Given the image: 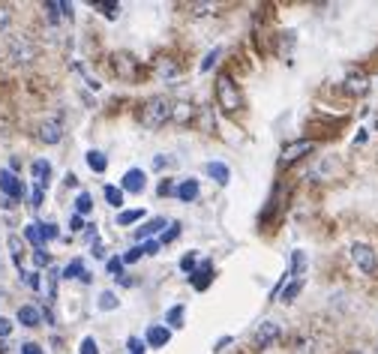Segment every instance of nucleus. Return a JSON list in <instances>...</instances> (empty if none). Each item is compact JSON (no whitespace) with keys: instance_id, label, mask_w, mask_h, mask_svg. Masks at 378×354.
Returning <instances> with one entry per match:
<instances>
[{"instance_id":"obj_37","label":"nucleus","mask_w":378,"mask_h":354,"mask_svg":"<svg viewBox=\"0 0 378 354\" xmlns=\"http://www.w3.org/2000/svg\"><path fill=\"white\" fill-rule=\"evenodd\" d=\"M166 324H171V327H184V307H171L168 309V318H166Z\"/></svg>"},{"instance_id":"obj_45","label":"nucleus","mask_w":378,"mask_h":354,"mask_svg":"<svg viewBox=\"0 0 378 354\" xmlns=\"http://www.w3.org/2000/svg\"><path fill=\"white\" fill-rule=\"evenodd\" d=\"M126 349H129V354H138V351H144V342L138 340V336H129V340H126Z\"/></svg>"},{"instance_id":"obj_33","label":"nucleus","mask_w":378,"mask_h":354,"mask_svg":"<svg viewBox=\"0 0 378 354\" xmlns=\"http://www.w3.org/2000/svg\"><path fill=\"white\" fill-rule=\"evenodd\" d=\"M48 300H54L57 298V279H60V270L57 267H48Z\"/></svg>"},{"instance_id":"obj_32","label":"nucleus","mask_w":378,"mask_h":354,"mask_svg":"<svg viewBox=\"0 0 378 354\" xmlns=\"http://www.w3.org/2000/svg\"><path fill=\"white\" fill-rule=\"evenodd\" d=\"M118 294H114V291H102L100 294V309L102 312H111V309H118Z\"/></svg>"},{"instance_id":"obj_4","label":"nucleus","mask_w":378,"mask_h":354,"mask_svg":"<svg viewBox=\"0 0 378 354\" xmlns=\"http://www.w3.org/2000/svg\"><path fill=\"white\" fill-rule=\"evenodd\" d=\"M351 261L364 270L366 276H373L378 274V252L373 250V246H366V243H351Z\"/></svg>"},{"instance_id":"obj_25","label":"nucleus","mask_w":378,"mask_h":354,"mask_svg":"<svg viewBox=\"0 0 378 354\" xmlns=\"http://www.w3.org/2000/svg\"><path fill=\"white\" fill-rule=\"evenodd\" d=\"M90 6H93V10H100L109 21H118V19H120V6H118V3H109V0H93Z\"/></svg>"},{"instance_id":"obj_36","label":"nucleus","mask_w":378,"mask_h":354,"mask_svg":"<svg viewBox=\"0 0 378 354\" xmlns=\"http://www.w3.org/2000/svg\"><path fill=\"white\" fill-rule=\"evenodd\" d=\"M142 217H144V210H142V208H135V210H123L120 217H118V222H120V225H133V222H138Z\"/></svg>"},{"instance_id":"obj_10","label":"nucleus","mask_w":378,"mask_h":354,"mask_svg":"<svg viewBox=\"0 0 378 354\" xmlns=\"http://www.w3.org/2000/svg\"><path fill=\"white\" fill-rule=\"evenodd\" d=\"M36 138L43 144H57L63 138V123L57 120V118H52V120H43L39 123V133H36Z\"/></svg>"},{"instance_id":"obj_52","label":"nucleus","mask_w":378,"mask_h":354,"mask_svg":"<svg viewBox=\"0 0 378 354\" xmlns=\"http://www.w3.org/2000/svg\"><path fill=\"white\" fill-rule=\"evenodd\" d=\"M21 354H43V349H39L36 342H24L21 345Z\"/></svg>"},{"instance_id":"obj_35","label":"nucleus","mask_w":378,"mask_h":354,"mask_svg":"<svg viewBox=\"0 0 378 354\" xmlns=\"http://www.w3.org/2000/svg\"><path fill=\"white\" fill-rule=\"evenodd\" d=\"M195 267H199V252H186L184 258H180V270H184V274H192Z\"/></svg>"},{"instance_id":"obj_18","label":"nucleus","mask_w":378,"mask_h":354,"mask_svg":"<svg viewBox=\"0 0 378 354\" xmlns=\"http://www.w3.org/2000/svg\"><path fill=\"white\" fill-rule=\"evenodd\" d=\"M15 318H19L21 327H39V324H43V312H39L36 307H30V303H27V307H19V316H15Z\"/></svg>"},{"instance_id":"obj_40","label":"nucleus","mask_w":378,"mask_h":354,"mask_svg":"<svg viewBox=\"0 0 378 354\" xmlns=\"http://www.w3.org/2000/svg\"><path fill=\"white\" fill-rule=\"evenodd\" d=\"M10 21H12V6L0 3V34H3L6 27H10Z\"/></svg>"},{"instance_id":"obj_50","label":"nucleus","mask_w":378,"mask_h":354,"mask_svg":"<svg viewBox=\"0 0 378 354\" xmlns=\"http://www.w3.org/2000/svg\"><path fill=\"white\" fill-rule=\"evenodd\" d=\"M142 250H144V255H156L159 252V241H144Z\"/></svg>"},{"instance_id":"obj_16","label":"nucleus","mask_w":378,"mask_h":354,"mask_svg":"<svg viewBox=\"0 0 378 354\" xmlns=\"http://www.w3.org/2000/svg\"><path fill=\"white\" fill-rule=\"evenodd\" d=\"M199 192H201V186H199V180H195V177L180 180V186H177V199H180V201L192 204L195 199H199Z\"/></svg>"},{"instance_id":"obj_34","label":"nucleus","mask_w":378,"mask_h":354,"mask_svg":"<svg viewBox=\"0 0 378 354\" xmlns=\"http://www.w3.org/2000/svg\"><path fill=\"white\" fill-rule=\"evenodd\" d=\"M175 166H177L175 156H166V153L153 156V168H156V171H166V168H175Z\"/></svg>"},{"instance_id":"obj_3","label":"nucleus","mask_w":378,"mask_h":354,"mask_svg":"<svg viewBox=\"0 0 378 354\" xmlns=\"http://www.w3.org/2000/svg\"><path fill=\"white\" fill-rule=\"evenodd\" d=\"M36 54H39V48H36V43L27 34L10 36V45H6V57H10V63H15V67H24V63H34Z\"/></svg>"},{"instance_id":"obj_8","label":"nucleus","mask_w":378,"mask_h":354,"mask_svg":"<svg viewBox=\"0 0 378 354\" xmlns=\"http://www.w3.org/2000/svg\"><path fill=\"white\" fill-rule=\"evenodd\" d=\"M0 192L6 195L10 201H19V199H24V184L19 177L12 175L10 168H0Z\"/></svg>"},{"instance_id":"obj_44","label":"nucleus","mask_w":378,"mask_h":354,"mask_svg":"<svg viewBox=\"0 0 378 354\" xmlns=\"http://www.w3.org/2000/svg\"><path fill=\"white\" fill-rule=\"evenodd\" d=\"M142 255H144L142 246H133V250H129L126 255H123V265H133V261H138V258H142Z\"/></svg>"},{"instance_id":"obj_48","label":"nucleus","mask_w":378,"mask_h":354,"mask_svg":"<svg viewBox=\"0 0 378 354\" xmlns=\"http://www.w3.org/2000/svg\"><path fill=\"white\" fill-rule=\"evenodd\" d=\"M81 228H87V225H85V217L72 213V219H69V232H81Z\"/></svg>"},{"instance_id":"obj_56","label":"nucleus","mask_w":378,"mask_h":354,"mask_svg":"<svg viewBox=\"0 0 378 354\" xmlns=\"http://www.w3.org/2000/svg\"><path fill=\"white\" fill-rule=\"evenodd\" d=\"M342 354H364V351H355V349H351V351H342Z\"/></svg>"},{"instance_id":"obj_11","label":"nucleus","mask_w":378,"mask_h":354,"mask_svg":"<svg viewBox=\"0 0 378 354\" xmlns=\"http://www.w3.org/2000/svg\"><path fill=\"white\" fill-rule=\"evenodd\" d=\"M345 93H351V96H366L369 93V76L366 72H348V76H345Z\"/></svg>"},{"instance_id":"obj_27","label":"nucleus","mask_w":378,"mask_h":354,"mask_svg":"<svg viewBox=\"0 0 378 354\" xmlns=\"http://www.w3.org/2000/svg\"><path fill=\"white\" fill-rule=\"evenodd\" d=\"M315 340H307V336H298V340H294V354H318L315 351Z\"/></svg>"},{"instance_id":"obj_14","label":"nucleus","mask_w":378,"mask_h":354,"mask_svg":"<svg viewBox=\"0 0 378 354\" xmlns=\"http://www.w3.org/2000/svg\"><path fill=\"white\" fill-rule=\"evenodd\" d=\"M210 279H213V265H210V261H201V265L189 274V283L199 288V291H204V288L210 285Z\"/></svg>"},{"instance_id":"obj_49","label":"nucleus","mask_w":378,"mask_h":354,"mask_svg":"<svg viewBox=\"0 0 378 354\" xmlns=\"http://www.w3.org/2000/svg\"><path fill=\"white\" fill-rule=\"evenodd\" d=\"M10 333H12V321L0 316V340H6V336H10Z\"/></svg>"},{"instance_id":"obj_42","label":"nucleus","mask_w":378,"mask_h":354,"mask_svg":"<svg viewBox=\"0 0 378 354\" xmlns=\"http://www.w3.org/2000/svg\"><path fill=\"white\" fill-rule=\"evenodd\" d=\"M39 228H43V237H45V241H54V237H60V232H57L54 222H39Z\"/></svg>"},{"instance_id":"obj_13","label":"nucleus","mask_w":378,"mask_h":354,"mask_svg":"<svg viewBox=\"0 0 378 354\" xmlns=\"http://www.w3.org/2000/svg\"><path fill=\"white\" fill-rule=\"evenodd\" d=\"M192 118H195V105L192 102H186V100L171 102V120H175V123L186 126V123H192Z\"/></svg>"},{"instance_id":"obj_12","label":"nucleus","mask_w":378,"mask_h":354,"mask_svg":"<svg viewBox=\"0 0 378 354\" xmlns=\"http://www.w3.org/2000/svg\"><path fill=\"white\" fill-rule=\"evenodd\" d=\"M144 342L151 345V349H166V345L171 342V331L166 324H153V327H147Z\"/></svg>"},{"instance_id":"obj_9","label":"nucleus","mask_w":378,"mask_h":354,"mask_svg":"<svg viewBox=\"0 0 378 354\" xmlns=\"http://www.w3.org/2000/svg\"><path fill=\"white\" fill-rule=\"evenodd\" d=\"M144 186H147V175H144L142 168H129L126 175H123V180H120L123 192H133V195H142Z\"/></svg>"},{"instance_id":"obj_15","label":"nucleus","mask_w":378,"mask_h":354,"mask_svg":"<svg viewBox=\"0 0 378 354\" xmlns=\"http://www.w3.org/2000/svg\"><path fill=\"white\" fill-rule=\"evenodd\" d=\"M60 276L63 279H81V283H93V276L87 274V267H85V261H81V258H72L69 265L60 270Z\"/></svg>"},{"instance_id":"obj_54","label":"nucleus","mask_w":378,"mask_h":354,"mask_svg":"<svg viewBox=\"0 0 378 354\" xmlns=\"http://www.w3.org/2000/svg\"><path fill=\"white\" fill-rule=\"evenodd\" d=\"M228 342H232V336H223V340H219V342H216V351H223V349H225V345H228Z\"/></svg>"},{"instance_id":"obj_58","label":"nucleus","mask_w":378,"mask_h":354,"mask_svg":"<svg viewBox=\"0 0 378 354\" xmlns=\"http://www.w3.org/2000/svg\"><path fill=\"white\" fill-rule=\"evenodd\" d=\"M138 354H144V351H138Z\"/></svg>"},{"instance_id":"obj_26","label":"nucleus","mask_w":378,"mask_h":354,"mask_svg":"<svg viewBox=\"0 0 378 354\" xmlns=\"http://www.w3.org/2000/svg\"><path fill=\"white\" fill-rule=\"evenodd\" d=\"M300 288H303V283H300V279H294V283H289V285L282 288V294H279L276 300H282V303H291V300L300 294Z\"/></svg>"},{"instance_id":"obj_28","label":"nucleus","mask_w":378,"mask_h":354,"mask_svg":"<svg viewBox=\"0 0 378 354\" xmlns=\"http://www.w3.org/2000/svg\"><path fill=\"white\" fill-rule=\"evenodd\" d=\"M303 270H307V252L294 250V255H291V276H300Z\"/></svg>"},{"instance_id":"obj_43","label":"nucleus","mask_w":378,"mask_h":354,"mask_svg":"<svg viewBox=\"0 0 378 354\" xmlns=\"http://www.w3.org/2000/svg\"><path fill=\"white\" fill-rule=\"evenodd\" d=\"M216 57H219V48H213V52L204 54V60H201V72H208L213 63H216Z\"/></svg>"},{"instance_id":"obj_31","label":"nucleus","mask_w":378,"mask_h":354,"mask_svg":"<svg viewBox=\"0 0 378 354\" xmlns=\"http://www.w3.org/2000/svg\"><path fill=\"white\" fill-rule=\"evenodd\" d=\"M93 210V199H90V192H78V199H76V213L78 217H85V213Z\"/></svg>"},{"instance_id":"obj_17","label":"nucleus","mask_w":378,"mask_h":354,"mask_svg":"<svg viewBox=\"0 0 378 354\" xmlns=\"http://www.w3.org/2000/svg\"><path fill=\"white\" fill-rule=\"evenodd\" d=\"M30 175H34L39 189H45L48 180H52V162H48V159H36L34 166H30Z\"/></svg>"},{"instance_id":"obj_47","label":"nucleus","mask_w":378,"mask_h":354,"mask_svg":"<svg viewBox=\"0 0 378 354\" xmlns=\"http://www.w3.org/2000/svg\"><path fill=\"white\" fill-rule=\"evenodd\" d=\"M109 274L111 276H123V258H111L109 261Z\"/></svg>"},{"instance_id":"obj_22","label":"nucleus","mask_w":378,"mask_h":354,"mask_svg":"<svg viewBox=\"0 0 378 354\" xmlns=\"http://www.w3.org/2000/svg\"><path fill=\"white\" fill-rule=\"evenodd\" d=\"M159 228H166V219L162 217H156V219H151V222H144L142 228H135V237L138 241H147V237H153Z\"/></svg>"},{"instance_id":"obj_20","label":"nucleus","mask_w":378,"mask_h":354,"mask_svg":"<svg viewBox=\"0 0 378 354\" xmlns=\"http://www.w3.org/2000/svg\"><path fill=\"white\" fill-rule=\"evenodd\" d=\"M204 171H208V175L216 180L219 186H225L228 180H232V171H228V166H223V162H208V166H204Z\"/></svg>"},{"instance_id":"obj_55","label":"nucleus","mask_w":378,"mask_h":354,"mask_svg":"<svg viewBox=\"0 0 378 354\" xmlns=\"http://www.w3.org/2000/svg\"><path fill=\"white\" fill-rule=\"evenodd\" d=\"M67 186L76 189V186H78V177H76V175H67Z\"/></svg>"},{"instance_id":"obj_41","label":"nucleus","mask_w":378,"mask_h":354,"mask_svg":"<svg viewBox=\"0 0 378 354\" xmlns=\"http://www.w3.org/2000/svg\"><path fill=\"white\" fill-rule=\"evenodd\" d=\"M81 354H100V342H96L93 336H85V340H81Z\"/></svg>"},{"instance_id":"obj_6","label":"nucleus","mask_w":378,"mask_h":354,"mask_svg":"<svg viewBox=\"0 0 378 354\" xmlns=\"http://www.w3.org/2000/svg\"><path fill=\"white\" fill-rule=\"evenodd\" d=\"M111 67H114V72H118V78H123V81H135L138 78V69H142V60H135L133 54H126V52H118L111 57Z\"/></svg>"},{"instance_id":"obj_39","label":"nucleus","mask_w":378,"mask_h":354,"mask_svg":"<svg viewBox=\"0 0 378 354\" xmlns=\"http://www.w3.org/2000/svg\"><path fill=\"white\" fill-rule=\"evenodd\" d=\"M34 265L36 267H52V255L45 252V246L43 250H34Z\"/></svg>"},{"instance_id":"obj_53","label":"nucleus","mask_w":378,"mask_h":354,"mask_svg":"<svg viewBox=\"0 0 378 354\" xmlns=\"http://www.w3.org/2000/svg\"><path fill=\"white\" fill-rule=\"evenodd\" d=\"M192 10H195V15H208V12L213 10V6H210V3H195Z\"/></svg>"},{"instance_id":"obj_38","label":"nucleus","mask_w":378,"mask_h":354,"mask_svg":"<svg viewBox=\"0 0 378 354\" xmlns=\"http://www.w3.org/2000/svg\"><path fill=\"white\" fill-rule=\"evenodd\" d=\"M177 234H180V222H168V232H162V237H159V246H162V243H171Z\"/></svg>"},{"instance_id":"obj_24","label":"nucleus","mask_w":378,"mask_h":354,"mask_svg":"<svg viewBox=\"0 0 378 354\" xmlns=\"http://www.w3.org/2000/svg\"><path fill=\"white\" fill-rule=\"evenodd\" d=\"M6 246H10V255H12L15 267L21 270V261H24V241H21L19 234H10V241H6Z\"/></svg>"},{"instance_id":"obj_19","label":"nucleus","mask_w":378,"mask_h":354,"mask_svg":"<svg viewBox=\"0 0 378 354\" xmlns=\"http://www.w3.org/2000/svg\"><path fill=\"white\" fill-rule=\"evenodd\" d=\"M156 76L166 78V81H177L180 78V67L175 60H168V57H159V60H156Z\"/></svg>"},{"instance_id":"obj_23","label":"nucleus","mask_w":378,"mask_h":354,"mask_svg":"<svg viewBox=\"0 0 378 354\" xmlns=\"http://www.w3.org/2000/svg\"><path fill=\"white\" fill-rule=\"evenodd\" d=\"M85 159H87V168H90V171H96V175H102V171L109 168V159H105V153H102V151H87Z\"/></svg>"},{"instance_id":"obj_1","label":"nucleus","mask_w":378,"mask_h":354,"mask_svg":"<svg viewBox=\"0 0 378 354\" xmlns=\"http://www.w3.org/2000/svg\"><path fill=\"white\" fill-rule=\"evenodd\" d=\"M142 126L144 129H159L166 126V123L171 120V100H166V96H151L144 105H142Z\"/></svg>"},{"instance_id":"obj_2","label":"nucleus","mask_w":378,"mask_h":354,"mask_svg":"<svg viewBox=\"0 0 378 354\" xmlns=\"http://www.w3.org/2000/svg\"><path fill=\"white\" fill-rule=\"evenodd\" d=\"M216 102H219V109H223L225 114H237V111H241V105H243L241 90H237L234 78L228 76V72H219V76H216Z\"/></svg>"},{"instance_id":"obj_5","label":"nucleus","mask_w":378,"mask_h":354,"mask_svg":"<svg viewBox=\"0 0 378 354\" xmlns=\"http://www.w3.org/2000/svg\"><path fill=\"white\" fill-rule=\"evenodd\" d=\"M315 153V142H309V138H298V142H289L282 147V153H279V166H294L298 159L303 156Z\"/></svg>"},{"instance_id":"obj_30","label":"nucleus","mask_w":378,"mask_h":354,"mask_svg":"<svg viewBox=\"0 0 378 354\" xmlns=\"http://www.w3.org/2000/svg\"><path fill=\"white\" fill-rule=\"evenodd\" d=\"M19 276H21V283L24 285H27V288H34V291H39V285H43V283H39V270H19Z\"/></svg>"},{"instance_id":"obj_51","label":"nucleus","mask_w":378,"mask_h":354,"mask_svg":"<svg viewBox=\"0 0 378 354\" xmlns=\"http://www.w3.org/2000/svg\"><path fill=\"white\" fill-rule=\"evenodd\" d=\"M39 204H43V189H34V192H30V208H39Z\"/></svg>"},{"instance_id":"obj_7","label":"nucleus","mask_w":378,"mask_h":354,"mask_svg":"<svg viewBox=\"0 0 378 354\" xmlns=\"http://www.w3.org/2000/svg\"><path fill=\"white\" fill-rule=\"evenodd\" d=\"M279 336H282V327H279L276 321H261L258 331L252 333V345H256V349H270Z\"/></svg>"},{"instance_id":"obj_57","label":"nucleus","mask_w":378,"mask_h":354,"mask_svg":"<svg viewBox=\"0 0 378 354\" xmlns=\"http://www.w3.org/2000/svg\"><path fill=\"white\" fill-rule=\"evenodd\" d=\"M375 129H378V118H375Z\"/></svg>"},{"instance_id":"obj_46","label":"nucleus","mask_w":378,"mask_h":354,"mask_svg":"<svg viewBox=\"0 0 378 354\" xmlns=\"http://www.w3.org/2000/svg\"><path fill=\"white\" fill-rule=\"evenodd\" d=\"M159 195H162V199H166V195H177V186L171 184V180H162V184H159Z\"/></svg>"},{"instance_id":"obj_21","label":"nucleus","mask_w":378,"mask_h":354,"mask_svg":"<svg viewBox=\"0 0 378 354\" xmlns=\"http://www.w3.org/2000/svg\"><path fill=\"white\" fill-rule=\"evenodd\" d=\"M24 241L34 246V250H43V246H45V237H43V228H39V222H30V225H24Z\"/></svg>"},{"instance_id":"obj_29","label":"nucleus","mask_w":378,"mask_h":354,"mask_svg":"<svg viewBox=\"0 0 378 354\" xmlns=\"http://www.w3.org/2000/svg\"><path fill=\"white\" fill-rule=\"evenodd\" d=\"M105 201L111 204V208H123V189L120 186H105Z\"/></svg>"}]
</instances>
